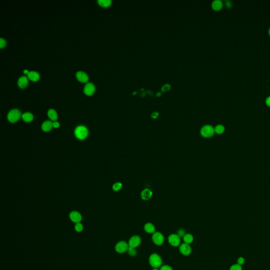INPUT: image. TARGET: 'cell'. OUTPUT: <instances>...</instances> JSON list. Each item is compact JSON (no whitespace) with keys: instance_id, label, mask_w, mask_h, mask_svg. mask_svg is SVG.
<instances>
[{"instance_id":"obj_1","label":"cell","mask_w":270,"mask_h":270,"mask_svg":"<svg viewBox=\"0 0 270 270\" xmlns=\"http://www.w3.org/2000/svg\"><path fill=\"white\" fill-rule=\"evenodd\" d=\"M215 133L214 128L210 124L204 125L200 130L201 136L205 138H210L212 137Z\"/></svg>"},{"instance_id":"obj_2","label":"cell","mask_w":270,"mask_h":270,"mask_svg":"<svg viewBox=\"0 0 270 270\" xmlns=\"http://www.w3.org/2000/svg\"><path fill=\"white\" fill-rule=\"evenodd\" d=\"M149 262L150 265L154 269H157L160 267L162 264V260L160 256L157 254H152L149 258Z\"/></svg>"},{"instance_id":"obj_3","label":"cell","mask_w":270,"mask_h":270,"mask_svg":"<svg viewBox=\"0 0 270 270\" xmlns=\"http://www.w3.org/2000/svg\"><path fill=\"white\" fill-rule=\"evenodd\" d=\"M88 132L86 127L83 126H80L77 127L75 130V135L76 138L81 140L86 138L88 136Z\"/></svg>"},{"instance_id":"obj_4","label":"cell","mask_w":270,"mask_h":270,"mask_svg":"<svg viewBox=\"0 0 270 270\" xmlns=\"http://www.w3.org/2000/svg\"><path fill=\"white\" fill-rule=\"evenodd\" d=\"M21 116V113L19 110L13 109L10 111L7 115V118L9 122L12 123L17 122L20 119Z\"/></svg>"},{"instance_id":"obj_5","label":"cell","mask_w":270,"mask_h":270,"mask_svg":"<svg viewBox=\"0 0 270 270\" xmlns=\"http://www.w3.org/2000/svg\"><path fill=\"white\" fill-rule=\"evenodd\" d=\"M129 245L125 241H120L115 246V250L118 253H124L129 249Z\"/></svg>"},{"instance_id":"obj_6","label":"cell","mask_w":270,"mask_h":270,"mask_svg":"<svg viewBox=\"0 0 270 270\" xmlns=\"http://www.w3.org/2000/svg\"><path fill=\"white\" fill-rule=\"evenodd\" d=\"M152 240L154 244H155L156 245L160 246L164 243V237L160 232H155L153 234Z\"/></svg>"},{"instance_id":"obj_7","label":"cell","mask_w":270,"mask_h":270,"mask_svg":"<svg viewBox=\"0 0 270 270\" xmlns=\"http://www.w3.org/2000/svg\"><path fill=\"white\" fill-rule=\"evenodd\" d=\"M141 238L138 235L133 236L129 239V243H128L129 247L135 249L138 246H139V245L141 243Z\"/></svg>"},{"instance_id":"obj_8","label":"cell","mask_w":270,"mask_h":270,"mask_svg":"<svg viewBox=\"0 0 270 270\" xmlns=\"http://www.w3.org/2000/svg\"><path fill=\"white\" fill-rule=\"evenodd\" d=\"M168 242L172 246L177 247L180 243V237L177 234L170 235L168 237Z\"/></svg>"},{"instance_id":"obj_9","label":"cell","mask_w":270,"mask_h":270,"mask_svg":"<svg viewBox=\"0 0 270 270\" xmlns=\"http://www.w3.org/2000/svg\"><path fill=\"white\" fill-rule=\"evenodd\" d=\"M153 193L150 189L145 188L143 189L141 192L140 196L143 201H148L152 197Z\"/></svg>"},{"instance_id":"obj_10","label":"cell","mask_w":270,"mask_h":270,"mask_svg":"<svg viewBox=\"0 0 270 270\" xmlns=\"http://www.w3.org/2000/svg\"><path fill=\"white\" fill-rule=\"evenodd\" d=\"M179 251L184 255H189L191 253V247L189 246V244L184 243L179 246Z\"/></svg>"},{"instance_id":"obj_11","label":"cell","mask_w":270,"mask_h":270,"mask_svg":"<svg viewBox=\"0 0 270 270\" xmlns=\"http://www.w3.org/2000/svg\"><path fill=\"white\" fill-rule=\"evenodd\" d=\"M70 218L73 222L75 223L76 224L78 223H80L82 220V216L80 213H79L76 211L72 212L70 214Z\"/></svg>"},{"instance_id":"obj_12","label":"cell","mask_w":270,"mask_h":270,"mask_svg":"<svg viewBox=\"0 0 270 270\" xmlns=\"http://www.w3.org/2000/svg\"><path fill=\"white\" fill-rule=\"evenodd\" d=\"M95 91V87L93 84L88 83L87 84L84 88V92L88 96H91Z\"/></svg>"},{"instance_id":"obj_13","label":"cell","mask_w":270,"mask_h":270,"mask_svg":"<svg viewBox=\"0 0 270 270\" xmlns=\"http://www.w3.org/2000/svg\"><path fill=\"white\" fill-rule=\"evenodd\" d=\"M76 77L79 82H82L83 83L87 82L88 81V76L84 72H78L76 73Z\"/></svg>"},{"instance_id":"obj_14","label":"cell","mask_w":270,"mask_h":270,"mask_svg":"<svg viewBox=\"0 0 270 270\" xmlns=\"http://www.w3.org/2000/svg\"><path fill=\"white\" fill-rule=\"evenodd\" d=\"M145 232L149 234H154L155 232V227L152 223H147L144 226Z\"/></svg>"},{"instance_id":"obj_15","label":"cell","mask_w":270,"mask_h":270,"mask_svg":"<svg viewBox=\"0 0 270 270\" xmlns=\"http://www.w3.org/2000/svg\"><path fill=\"white\" fill-rule=\"evenodd\" d=\"M53 123L51 121H46L45 122H43V124L42 125V129L44 132H49L53 127Z\"/></svg>"},{"instance_id":"obj_16","label":"cell","mask_w":270,"mask_h":270,"mask_svg":"<svg viewBox=\"0 0 270 270\" xmlns=\"http://www.w3.org/2000/svg\"><path fill=\"white\" fill-rule=\"evenodd\" d=\"M28 84V79L25 76H21L18 81V85L21 88H24Z\"/></svg>"},{"instance_id":"obj_17","label":"cell","mask_w":270,"mask_h":270,"mask_svg":"<svg viewBox=\"0 0 270 270\" xmlns=\"http://www.w3.org/2000/svg\"><path fill=\"white\" fill-rule=\"evenodd\" d=\"M29 79L32 80V82H37L39 80L40 76L38 72L35 71L29 72V74L27 75Z\"/></svg>"},{"instance_id":"obj_18","label":"cell","mask_w":270,"mask_h":270,"mask_svg":"<svg viewBox=\"0 0 270 270\" xmlns=\"http://www.w3.org/2000/svg\"><path fill=\"white\" fill-rule=\"evenodd\" d=\"M222 7V2L221 0H215L212 3V7L214 10L216 11L221 10Z\"/></svg>"},{"instance_id":"obj_19","label":"cell","mask_w":270,"mask_h":270,"mask_svg":"<svg viewBox=\"0 0 270 270\" xmlns=\"http://www.w3.org/2000/svg\"><path fill=\"white\" fill-rule=\"evenodd\" d=\"M48 116L49 118L53 121H55L57 120V113L54 109H51L49 110L48 112Z\"/></svg>"},{"instance_id":"obj_20","label":"cell","mask_w":270,"mask_h":270,"mask_svg":"<svg viewBox=\"0 0 270 270\" xmlns=\"http://www.w3.org/2000/svg\"><path fill=\"white\" fill-rule=\"evenodd\" d=\"M22 119L25 122H31L33 119V116L31 113L26 112L22 115Z\"/></svg>"},{"instance_id":"obj_21","label":"cell","mask_w":270,"mask_h":270,"mask_svg":"<svg viewBox=\"0 0 270 270\" xmlns=\"http://www.w3.org/2000/svg\"><path fill=\"white\" fill-rule=\"evenodd\" d=\"M183 240H184L185 243L189 244H191V243L193 242L194 240V237H193L192 235L191 234H186L183 237Z\"/></svg>"},{"instance_id":"obj_22","label":"cell","mask_w":270,"mask_h":270,"mask_svg":"<svg viewBox=\"0 0 270 270\" xmlns=\"http://www.w3.org/2000/svg\"><path fill=\"white\" fill-rule=\"evenodd\" d=\"M98 3L103 7H108L111 4V0H98Z\"/></svg>"},{"instance_id":"obj_23","label":"cell","mask_w":270,"mask_h":270,"mask_svg":"<svg viewBox=\"0 0 270 270\" xmlns=\"http://www.w3.org/2000/svg\"><path fill=\"white\" fill-rule=\"evenodd\" d=\"M215 133L218 135L222 134L225 131V127L222 124H218L214 128Z\"/></svg>"},{"instance_id":"obj_24","label":"cell","mask_w":270,"mask_h":270,"mask_svg":"<svg viewBox=\"0 0 270 270\" xmlns=\"http://www.w3.org/2000/svg\"><path fill=\"white\" fill-rule=\"evenodd\" d=\"M122 184L120 182H117L113 185L112 189L115 191H119L122 188Z\"/></svg>"},{"instance_id":"obj_25","label":"cell","mask_w":270,"mask_h":270,"mask_svg":"<svg viewBox=\"0 0 270 270\" xmlns=\"http://www.w3.org/2000/svg\"><path fill=\"white\" fill-rule=\"evenodd\" d=\"M74 229L77 232H82L84 229V226L81 223H78L74 226Z\"/></svg>"},{"instance_id":"obj_26","label":"cell","mask_w":270,"mask_h":270,"mask_svg":"<svg viewBox=\"0 0 270 270\" xmlns=\"http://www.w3.org/2000/svg\"><path fill=\"white\" fill-rule=\"evenodd\" d=\"M229 270H242V268L241 265H239L237 263L232 265L229 269Z\"/></svg>"},{"instance_id":"obj_27","label":"cell","mask_w":270,"mask_h":270,"mask_svg":"<svg viewBox=\"0 0 270 270\" xmlns=\"http://www.w3.org/2000/svg\"><path fill=\"white\" fill-rule=\"evenodd\" d=\"M128 253H129L130 255L134 256L136 254V251L135 250V249H133V248L129 247V249H128Z\"/></svg>"},{"instance_id":"obj_28","label":"cell","mask_w":270,"mask_h":270,"mask_svg":"<svg viewBox=\"0 0 270 270\" xmlns=\"http://www.w3.org/2000/svg\"><path fill=\"white\" fill-rule=\"evenodd\" d=\"M245 263V259L243 257H239V258L237 259V264L240 265H242L244 264Z\"/></svg>"},{"instance_id":"obj_29","label":"cell","mask_w":270,"mask_h":270,"mask_svg":"<svg viewBox=\"0 0 270 270\" xmlns=\"http://www.w3.org/2000/svg\"><path fill=\"white\" fill-rule=\"evenodd\" d=\"M170 84H166L162 87V90L163 92H165V91H168V90H170Z\"/></svg>"},{"instance_id":"obj_30","label":"cell","mask_w":270,"mask_h":270,"mask_svg":"<svg viewBox=\"0 0 270 270\" xmlns=\"http://www.w3.org/2000/svg\"><path fill=\"white\" fill-rule=\"evenodd\" d=\"M6 45V41L2 38L0 39V48H4Z\"/></svg>"},{"instance_id":"obj_31","label":"cell","mask_w":270,"mask_h":270,"mask_svg":"<svg viewBox=\"0 0 270 270\" xmlns=\"http://www.w3.org/2000/svg\"><path fill=\"white\" fill-rule=\"evenodd\" d=\"M160 270H172V268L169 265H163L160 268Z\"/></svg>"},{"instance_id":"obj_32","label":"cell","mask_w":270,"mask_h":270,"mask_svg":"<svg viewBox=\"0 0 270 270\" xmlns=\"http://www.w3.org/2000/svg\"><path fill=\"white\" fill-rule=\"evenodd\" d=\"M178 235L180 237H184V235H185V232H184V230L183 229H180L178 232Z\"/></svg>"},{"instance_id":"obj_33","label":"cell","mask_w":270,"mask_h":270,"mask_svg":"<svg viewBox=\"0 0 270 270\" xmlns=\"http://www.w3.org/2000/svg\"><path fill=\"white\" fill-rule=\"evenodd\" d=\"M158 115H159V113L158 112H153V114H151V118L153 119H156L158 117Z\"/></svg>"},{"instance_id":"obj_34","label":"cell","mask_w":270,"mask_h":270,"mask_svg":"<svg viewBox=\"0 0 270 270\" xmlns=\"http://www.w3.org/2000/svg\"><path fill=\"white\" fill-rule=\"evenodd\" d=\"M53 127H55V128H57L60 127V124L58 122H53Z\"/></svg>"},{"instance_id":"obj_35","label":"cell","mask_w":270,"mask_h":270,"mask_svg":"<svg viewBox=\"0 0 270 270\" xmlns=\"http://www.w3.org/2000/svg\"><path fill=\"white\" fill-rule=\"evenodd\" d=\"M266 105L270 107V96L268 97V98H266Z\"/></svg>"},{"instance_id":"obj_36","label":"cell","mask_w":270,"mask_h":270,"mask_svg":"<svg viewBox=\"0 0 270 270\" xmlns=\"http://www.w3.org/2000/svg\"><path fill=\"white\" fill-rule=\"evenodd\" d=\"M29 71H28V70H24V74H27V75H28V74H29Z\"/></svg>"},{"instance_id":"obj_37","label":"cell","mask_w":270,"mask_h":270,"mask_svg":"<svg viewBox=\"0 0 270 270\" xmlns=\"http://www.w3.org/2000/svg\"><path fill=\"white\" fill-rule=\"evenodd\" d=\"M226 5H227V7H231V3L229 2V1L227 2V3H226Z\"/></svg>"},{"instance_id":"obj_38","label":"cell","mask_w":270,"mask_h":270,"mask_svg":"<svg viewBox=\"0 0 270 270\" xmlns=\"http://www.w3.org/2000/svg\"><path fill=\"white\" fill-rule=\"evenodd\" d=\"M160 95H161V93H160V92H159L157 93V96H158V97L160 96Z\"/></svg>"},{"instance_id":"obj_39","label":"cell","mask_w":270,"mask_h":270,"mask_svg":"<svg viewBox=\"0 0 270 270\" xmlns=\"http://www.w3.org/2000/svg\"><path fill=\"white\" fill-rule=\"evenodd\" d=\"M269 35L270 36V28L269 29Z\"/></svg>"},{"instance_id":"obj_40","label":"cell","mask_w":270,"mask_h":270,"mask_svg":"<svg viewBox=\"0 0 270 270\" xmlns=\"http://www.w3.org/2000/svg\"><path fill=\"white\" fill-rule=\"evenodd\" d=\"M153 270H158L157 269H154Z\"/></svg>"}]
</instances>
